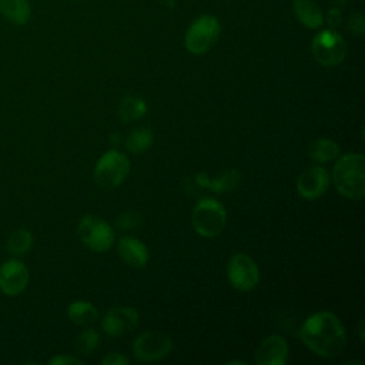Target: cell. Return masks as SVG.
<instances>
[{"label": "cell", "instance_id": "obj_20", "mask_svg": "<svg viewBox=\"0 0 365 365\" xmlns=\"http://www.w3.org/2000/svg\"><path fill=\"white\" fill-rule=\"evenodd\" d=\"M147 111V104L143 98L138 97H125L121 100L118 107V117L123 123H130L141 118Z\"/></svg>", "mask_w": 365, "mask_h": 365}, {"label": "cell", "instance_id": "obj_17", "mask_svg": "<svg viewBox=\"0 0 365 365\" xmlns=\"http://www.w3.org/2000/svg\"><path fill=\"white\" fill-rule=\"evenodd\" d=\"M307 153L311 157V160L324 164V163H329V161H334V160L338 158L339 145L331 138L321 137V138L314 140L308 145Z\"/></svg>", "mask_w": 365, "mask_h": 365}, {"label": "cell", "instance_id": "obj_12", "mask_svg": "<svg viewBox=\"0 0 365 365\" xmlns=\"http://www.w3.org/2000/svg\"><path fill=\"white\" fill-rule=\"evenodd\" d=\"M29 284V269L27 267L17 261H6L0 267V289L9 297L19 295L26 289Z\"/></svg>", "mask_w": 365, "mask_h": 365}, {"label": "cell", "instance_id": "obj_5", "mask_svg": "<svg viewBox=\"0 0 365 365\" xmlns=\"http://www.w3.org/2000/svg\"><path fill=\"white\" fill-rule=\"evenodd\" d=\"M130 161L127 155L117 150L106 151L96 163L94 180L101 188H115L127 178Z\"/></svg>", "mask_w": 365, "mask_h": 365}, {"label": "cell", "instance_id": "obj_2", "mask_svg": "<svg viewBox=\"0 0 365 365\" xmlns=\"http://www.w3.org/2000/svg\"><path fill=\"white\" fill-rule=\"evenodd\" d=\"M365 157L361 153H348L338 158L332 170L336 191L348 200H362L365 195Z\"/></svg>", "mask_w": 365, "mask_h": 365}, {"label": "cell", "instance_id": "obj_18", "mask_svg": "<svg viewBox=\"0 0 365 365\" xmlns=\"http://www.w3.org/2000/svg\"><path fill=\"white\" fill-rule=\"evenodd\" d=\"M0 13L13 24H24L30 17L29 0H0Z\"/></svg>", "mask_w": 365, "mask_h": 365}, {"label": "cell", "instance_id": "obj_19", "mask_svg": "<svg viewBox=\"0 0 365 365\" xmlns=\"http://www.w3.org/2000/svg\"><path fill=\"white\" fill-rule=\"evenodd\" d=\"M67 314H68L70 321L74 322L76 325H90L93 322H96L98 318L97 308L87 301L71 302L68 305Z\"/></svg>", "mask_w": 365, "mask_h": 365}, {"label": "cell", "instance_id": "obj_16", "mask_svg": "<svg viewBox=\"0 0 365 365\" xmlns=\"http://www.w3.org/2000/svg\"><path fill=\"white\" fill-rule=\"evenodd\" d=\"M292 13L307 29H319L324 23L322 10L312 0H294Z\"/></svg>", "mask_w": 365, "mask_h": 365}, {"label": "cell", "instance_id": "obj_6", "mask_svg": "<svg viewBox=\"0 0 365 365\" xmlns=\"http://www.w3.org/2000/svg\"><path fill=\"white\" fill-rule=\"evenodd\" d=\"M311 51L321 66L334 67L344 61L346 56V43L334 29H324L312 38Z\"/></svg>", "mask_w": 365, "mask_h": 365}, {"label": "cell", "instance_id": "obj_7", "mask_svg": "<svg viewBox=\"0 0 365 365\" xmlns=\"http://www.w3.org/2000/svg\"><path fill=\"white\" fill-rule=\"evenodd\" d=\"M77 235L80 241L96 252H104L111 248L114 242L113 227L97 215H84L77 225Z\"/></svg>", "mask_w": 365, "mask_h": 365}, {"label": "cell", "instance_id": "obj_22", "mask_svg": "<svg viewBox=\"0 0 365 365\" xmlns=\"http://www.w3.org/2000/svg\"><path fill=\"white\" fill-rule=\"evenodd\" d=\"M31 244H33L31 232L24 228H20V230H16L9 237L6 247H7V251L13 255H23L31 248Z\"/></svg>", "mask_w": 365, "mask_h": 365}, {"label": "cell", "instance_id": "obj_11", "mask_svg": "<svg viewBox=\"0 0 365 365\" xmlns=\"http://www.w3.org/2000/svg\"><path fill=\"white\" fill-rule=\"evenodd\" d=\"M329 185V174L321 165L304 170L297 180V191L305 200H317L324 195Z\"/></svg>", "mask_w": 365, "mask_h": 365}, {"label": "cell", "instance_id": "obj_14", "mask_svg": "<svg viewBox=\"0 0 365 365\" xmlns=\"http://www.w3.org/2000/svg\"><path fill=\"white\" fill-rule=\"evenodd\" d=\"M121 259L134 268H143L150 258L148 250L144 242L134 237H123L117 245Z\"/></svg>", "mask_w": 365, "mask_h": 365}, {"label": "cell", "instance_id": "obj_26", "mask_svg": "<svg viewBox=\"0 0 365 365\" xmlns=\"http://www.w3.org/2000/svg\"><path fill=\"white\" fill-rule=\"evenodd\" d=\"M324 20H327V24L329 26V29H336L341 24V21H342L341 9L338 6L336 7H331L327 11V16H325Z\"/></svg>", "mask_w": 365, "mask_h": 365}, {"label": "cell", "instance_id": "obj_13", "mask_svg": "<svg viewBox=\"0 0 365 365\" xmlns=\"http://www.w3.org/2000/svg\"><path fill=\"white\" fill-rule=\"evenodd\" d=\"M288 359V345L281 335L267 336L255 352L258 365H284Z\"/></svg>", "mask_w": 365, "mask_h": 365}, {"label": "cell", "instance_id": "obj_28", "mask_svg": "<svg viewBox=\"0 0 365 365\" xmlns=\"http://www.w3.org/2000/svg\"><path fill=\"white\" fill-rule=\"evenodd\" d=\"M50 365H81V359L68 355H57L48 361Z\"/></svg>", "mask_w": 365, "mask_h": 365}, {"label": "cell", "instance_id": "obj_25", "mask_svg": "<svg viewBox=\"0 0 365 365\" xmlns=\"http://www.w3.org/2000/svg\"><path fill=\"white\" fill-rule=\"evenodd\" d=\"M348 29L356 34L362 36L365 33V19L361 13H352L348 19Z\"/></svg>", "mask_w": 365, "mask_h": 365}, {"label": "cell", "instance_id": "obj_10", "mask_svg": "<svg viewBox=\"0 0 365 365\" xmlns=\"http://www.w3.org/2000/svg\"><path fill=\"white\" fill-rule=\"evenodd\" d=\"M140 315L133 307H113L101 321V328L108 336H121L138 325Z\"/></svg>", "mask_w": 365, "mask_h": 365}, {"label": "cell", "instance_id": "obj_8", "mask_svg": "<svg viewBox=\"0 0 365 365\" xmlns=\"http://www.w3.org/2000/svg\"><path fill=\"white\" fill-rule=\"evenodd\" d=\"M173 348L171 338L160 331H147L140 334L133 342V354L141 362L163 359Z\"/></svg>", "mask_w": 365, "mask_h": 365}, {"label": "cell", "instance_id": "obj_27", "mask_svg": "<svg viewBox=\"0 0 365 365\" xmlns=\"http://www.w3.org/2000/svg\"><path fill=\"white\" fill-rule=\"evenodd\" d=\"M128 362L130 359L120 352H110L101 359L103 365H127Z\"/></svg>", "mask_w": 365, "mask_h": 365}, {"label": "cell", "instance_id": "obj_15", "mask_svg": "<svg viewBox=\"0 0 365 365\" xmlns=\"http://www.w3.org/2000/svg\"><path fill=\"white\" fill-rule=\"evenodd\" d=\"M195 181L200 187L207 188L214 192H230L234 191L241 182V174L238 170H227L217 178H210L205 173H198Z\"/></svg>", "mask_w": 365, "mask_h": 365}, {"label": "cell", "instance_id": "obj_24", "mask_svg": "<svg viewBox=\"0 0 365 365\" xmlns=\"http://www.w3.org/2000/svg\"><path fill=\"white\" fill-rule=\"evenodd\" d=\"M143 221V215L137 211H125L121 212L115 220V227L121 231H130L137 228Z\"/></svg>", "mask_w": 365, "mask_h": 365}, {"label": "cell", "instance_id": "obj_23", "mask_svg": "<svg viewBox=\"0 0 365 365\" xmlns=\"http://www.w3.org/2000/svg\"><path fill=\"white\" fill-rule=\"evenodd\" d=\"M100 344V335L96 329L87 328L74 339V348L81 355H90Z\"/></svg>", "mask_w": 365, "mask_h": 365}, {"label": "cell", "instance_id": "obj_21", "mask_svg": "<svg viewBox=\"0 0 365 365\" xmlns=\"http://www.w3.org/2000/svg\"><path fill=\"white\" fill-rule=\"evenodd\" d=\"M154 141V134L148 128H134L125 138V147L133 154L145 153Z\"/></svg>", "mask_w": 365, "mask_h": 365}, {"label": "cell", "instance_id": "obj_9", "mask_svg": "<svg viewBox=\"0 0 365 365\" xmlns=\"http://www.w3.org/2000/svg\"><path fill=\"white\" fill-rule=\"evenodd\" d=\"M227 277L235 289L247 292L258 285L259 269L250 255L238 252L234 254L228 262Z\"/></svg>", "mask_w": 365, "mask_h": 365}, {"label": "cell", "instance_id": "obj_4", "mask_svg": "<svg viewBox=\"0 0 365 365\" xmlns=\"http://www.w3.org/2000/svg\"><path fill=\"white\" fill-rule=\"evenodd\" d=\"M221 33V24L212 14L197 17L185 33V48L195 56L205 54L217 43Z\"/></svg>", "mask_w": 365, "mask_h": 365}, {"label": "cell", "instance_id": "obj_1", "mask_svg": "<svg viewBox=\"0 0 365 365\" xmlns=\"http://www.w3.org/2000/svg\"><path fill=\"white\" fill-rule=\"evenodd\" d=\"M299 338L315 355L335 358L345 349L346 334L339 318L329 311L308 317L299 329Z\"/></svg>", "mask_w": 365, "mask_h": 365}, {"label": "cell", "instance_id": "obj_3", "mask_svg": "<svg viewBox=\"0 0 365 365\" xmlns=\"http://www.w3.org/2000/svg\"><path fill=\"white\" fill-rule=\"evenodd\" d=\"M195 232L204 238L220 235L227 222V211L215 198H202L197 202L191 214Z\"/></svg>", "mask_w": 365, "mask_h": 365}]
</instances>
